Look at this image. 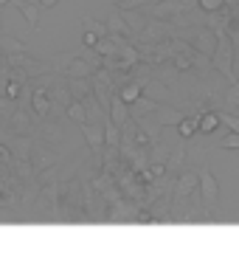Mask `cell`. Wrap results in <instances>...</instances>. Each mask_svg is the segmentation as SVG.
<instances>
[{
	"mask_svg": "<svg viewBox=\"0 0 239 262\" xmlns=\"http://www.w3.org/2000/svg\"><path fill=\"white\" fill-rule=\"evenodd\" d=\"M93 96L102 104L104 113H110V104H113V96H115V82H113V76H110L107 68H99L96 74H93Z\"/></svg>",
	"mask_w": 239,
	"mask_h": 262,
	"instance_id": "1",
	"label": "cell"
},
{
	"mask_svg": "<svg viewBox=\"0 0 239 262\" xmlns=\"http://www.w3.org/2000/svg\"><path fill=\"white\" fill-rule=\"evenodd\" d=\"M9 127H12L17 136H37V116L31 119V113H29V107H20L17 104V110H14L12 116H9Z\"/></svg>",
	"mask_w": 239,
	"mask_h": 262,
	"instance_id": "2",
	"label": "cell"
},
{
	"mask_svg": "<svg viewBox=\"0 0 239 262\" xmlns=\"http://www.w3.org/2000/svg\"><path fill=\"white\" fill-rule=\"evenodd\" d=\"M82 127V136H85V141H87V147L93 149L96 155H102V147H104V119L99 121V124H79Z\"/></svg>",
	"mask_w": 239,
	"mask_h": 262,
	"instance_id": "3",
	"label": "cell"
},
{
	"mask_svg": "<svg viewBox=\"0 0 239 262\" xmlns=\"http://www.w3.org/2000/svg\"><path fill=\"white\" fill-rule=\"evenodd\" d=\"M31 113H34L37 119H48V116L54 113V102H51V96H48V91L34 88V96H31Z\"/></svg>",
	"mask_w": 239,
	"mask_h": 262,
	"instance_id": "4",
	"label": "cell"
},
{
	"mask_svg": "<svg viewBox=\"0 0 239 262\" xmlns=\"http://www.w3.org/2000/svg\"><path fill=\"white\" fill-rule=\"evenodd\" d=\"M9 6H14L20 14H23L31 31H40V9H37L34 3H29V0H12Z\"/></svg>",
	"mask_w": 239,
	"mask_h": 262,
	"instance_id": "5",
	"label": "cell"
},
{
	"mask_svg": "<svg viewBox=\"0 0 239 262\" xmlns=\"http://www.w3.org/2000/svg\"><path fill=\"white\" fill-rule=\"evenodd\" d=\"M9 147H12L14 158H20V161H31V149H34V136H14L12 141H9Z\"/></svg>",
	"mask_w": 239,
	"mask_h": 262,
	"instance_id": "6",
	"label": "cell"
},
{
	"mask_svg": "<svg viewBox=\"0 0 239 262\" xmlns=\"http://www.w3.org/2000/svg\"><path fill=\"white\" fill-rule=\"evenodd\" d=\"M96 71H99V68H96L93 62H87L85 57H76L74 62H70L68 68L62 71V74H65V76H87V79H90V76L96 74Z\"/></svg>",
	"mask_w": 239,
	"mask_h": 262,
	"instance_id": "7",
	"label": "cell"
},
{
	"mask_svg": "<svg viewBox=\"0 0 239 262\" xmlns=\"http://www.w3.org/2000/svg\"><path fill=\"white\" fill-rule=\"evenodd\" d=\"M127 107H130V104H127L121 96H113V104H110V119H113L118 127H127V121L132 119V116L127 113Z\"/></svg>",
	"mask_w": 239,
	"mask_h": 262,
	"instance_id": "8",
	"label": "cell"
},
{
	"mask_svg": "<svg viewBox=\"0 0 239 262\" xmlns=\"http://www.w3.org/2000/svg\"><path fill=\"white\" fill-rule=\"evenodd\" d=\"M104 23H107L110 34H127V31H130V26H127V20H124V12H121L118 6H113V12H110V17L104 20Z\"/></svg>",
	"mask_w": 239,
	"mask_h": 262,
	"instance_id": "9",
	"label": "cell"
},
{
	"mask_svg": "<svg viewBox=\"0 0 239 262\" xmlns=\"http://www.w3.org/2000/svg\"><path fill=\"white\" fill-rule=\"evenodd\" d=\"M118 96L124 99L127 104H135L138 99L144 96V88H141V82H132V79H127V82H124V88L118 91Z\"/></svg>",
	"mask_w": 239,
	"mask_h": 262,
	"instance_id": "10",
	"label": "cell"
},
{
	"mask_svg": "<svg viewBox=\"0 0 239 262\" xmlns=\"http://www.w3.org/2000/svg\"><path fill=\"white\" fill-rule=\"evenodd\" d=\"M0 51H3V54H20V51H29V48H26L23 40H17V37L3 34V31H0Z\"/></svg>",
	"mask_w": 239,
	"mask_h": 262,
	"instance_id": "11",
	"label": "cell"
},
{
	"mask_svg": "<svg viewBox=\"0 0 239 262\" xmlns=\"http://www.w3.org/2000/svg\"><path fill=\"white\" fill-rule=\"evenodd\" d=\"M65 116H68L70 121H76V124H85L87 121V104L79 102V99H74V102L68 104V110H65Z\"/></svg>",
	"mask_w": 239,
	"mask_h": 262,
	"instance_id": "12",
	"label": "cell"
},
{
	"mask_svg": "<svg viewBox=\"0 0 239 262\" xmlns=\"http://www.w3.org/2000/svg\"><path fill=\"white\" fill-rule=\"evenodd\" d=\"M118 141H121V127L113 119H104V144L107 147H118Z\"/></svg>",
	"mask_w": 239,
	"mask_h": 262,
	"instance_id": "13",
	"label": "cell"
},
{
	"mask_svg": "<svg viewBox=\"0 0 239 262\" xmlns=\"http://www.w3.org/2000/svg\"><path fill=\"white\" fill-rule=\"evenodd\" d=\"M200 183H203V194L208 203H217V198H220V192H217V181L211 178V172H205V175H200Z\"/></svg>",
	"mask_w": 239,
	"mask_h": 262,
	"instance_id": "14",
	"label": "cell"
},
{
	"mask_svg": "<svg viewBox=\"0 0 239 262\" xmlns=\"http://www.w3.org/2000/svg\"><path fill=\"white\" fill-rule=\"evenodd\" d=\"M121 12H124V9H121ZM124 20H127V26H130V31H144V26H147V20L138 14V9H127Z\"/></svg>",
	"mask_w": 239,
	"mask_h": 262,
	"instance_id": "15",
	"label": "cell"
},
{
	"mask_svg": "<svg viewBox=\"0 0 239 262\" xmlns=\"http://www.w3.org/2000/svg\"><path fill=\"white\" fill-rule=\"evenodd\" d=\"M23 88H26V82H20V79H14V76H9V85H6V99L17 102V99L23 96Z\"/></svg>",
	"mask_w": 239,
	"mask_h": 262,
	"instance_id": "16",
	"label": "cell"
},
{
	"mask_svg": "<svg viewBox=\"0 0 239 262\" xmlns=\"http://www.w3.org/2000/svg\"><path fill=\"white\" fill-rule=\"evenodd\" d=\"M82 26H85V29H90V31H96L99 37H107L110 34L107 23H99V20H93V17H82Z\"/></svg>",
	"mask_w": 239,
	"mask_h": 262,
	"instance_id": "17",
	"label": "cell"
},
{
	"mask_svg": "<svg viewBox=\"0 0 239 262\" xmlns=\"http://www.w3.org/2000/svg\"><path fill=\"white\" fill-rule=\"evenodd\" d=\"M200 127V119H183L177 121V130H180V136H194V130Z\"/></svg>",
	"mask_w": 239,
	"mask_h": 262,
	"instance_id": "18",
	"label": "cell"
},
{
	"mask_svg": "<svg viewBox=\"0 0 239 262\" xmlns=\"http://www.w3.org/2000/svg\"><path fill=\"white\" fill-rule=\"evenodd\" d=\"M214 62H217V65H220V68L228 74V71H231V48H225V46H222V48H220V54H217V59H214Z\"/></svg>",
	"mask_w": 239,
	"mask_h": 262,
	"instance_id": "19",
	"label": "cell"
},
{
	"mask_svg": "<svg viewBox=\"0 0 239 262\" xmlns=\"http://www.w3.org/2000/svg\"><path fill=\"white\" fill-rule=\"evenodd\" d=\"M149 0H113V6H118V9H141V6H147Z\"/></svg>",
	"mask_w": 239,
	"mask_h": 262,
	"instance_id": "20",
	"label": "cell"
},
{
	"mask_svg": "<svg viewBox=\"0 0 239 262\" xmlns=\"http://www.w3.org/2000/svg\"><path fill=\"white\" fill-rule=\"evenodd\" d=\"M217 121H220V116H214V113L203 116V119H200V130H203V133H211V130L217 127Z\"/></svg>",
	"mask_w": 239,
	"mask_h": 262,
	"instance_id": "21",
	"label": "cell"
},
{
	"mask_svg": "<svg viewBox=\"0 0 239 262\" xmlns=\"http://www.w3.org/2000/svg\"><path fill=\"white\" fill-rule=\"evenodd\" d=\"M99 40H102V37L96 34V31H90V29H85V34H82V42H85L87 48H96L99 46Z\"/></svg>",
	"mask_w": 239,
	"mask_h": 262,
	"instance_id": "22",
	"label": "cell"
},
{
	"mask_svg": "<svg viewBox=\"0 0 239 262\" xmlns=\"http://www.w3.org/2000/svg\"><path fill=\"white\" fill-rule=\"evenodd\" d=\"M12 161H14V152H12V147L0 141V164H12Z\"/></svg>",
	"mask_w": 239,
	"mask_h": 262,
	"instance_id": "23",
	"label": "cell"
},
{
	"mask_svg": "<svg viewBox=\"0 0 239 262\" xmlns=\"http://www.w3.org/2000/svg\"><path fill=\"white\" fill-rule=\"evenodd\" d=\"M200 6H203L205 12H217V9L222 6V0H200Z\"/></svg>",
	"mask_w": 239,
	"mask_h": 262,
	"instance_id": "24",
	"label": "cell"
},
{
	"mask_svg": "<svg viewBox=\"0 0 239 262\" xmlns=\"http://www.w3.org/2000/svg\"><path fill=\"white\" fill-rule=\"evenodd\" d=\"M222 147H225V149H228V147H239V133H233V136H228L225 141H222Z\"/></svg>",
	"mask_w": 239,
	"mask_h": 262,
	"instance_id": "25",
	"label": "cell"
},
{
	"mask_svg": "<svg viewBox=\"0 0 239 262\" xmlns=\"http://www.w3.org/2000/svg\"><path fill=\"white\" fill-rule=\"evenodd\" d=\"M37 3H40L42 9H54V6L59 3V0H37Z\"/></svg>",
	"mask_w": 239,
	"mask_h": 262,
	"instance_id": "26",
	"label": "cell"
},
{
	"mask_svg": "<svg viewBox=\"0 0 239 262\" xmlns=\"http://www.w3.org/2000/svg\"><path fill=\"white\" fill-rule=\"evenodd\" d=\"M9 3H12V0H0V9H3V6H9Z\"/></svg>",
	"mask_w": 239,
	"mask_h": 262,
	"instance_id": "27",
	"label": "cell"
},
{
	"mask_svg": "<svg viewBox=\"0 0 239 262\" xmlns=\"http://www.w3.org/2000/svg\"><path fill=\"white\" fill-rule=\"evenodd\" d=\"M0 17H3V9H0ZM0 31H3V29H0Z\"/></svg>",
	"mask_w": 239,
	"mask_h": 262,
	"instance_id": "28",
	"label": "cell"
}]
</instances>
